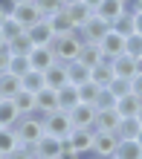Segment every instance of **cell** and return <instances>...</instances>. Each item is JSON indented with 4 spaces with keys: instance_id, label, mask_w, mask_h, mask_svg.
Returning <instances> with one entry per match:
<instances>
[{
    "instance_id": "6da1fadb",
    "label": "cell",
    "mask_w": 142,
    "mask_h": 159,
    "mask_svg": "<svg viewBox=\"0 0 142 159\" xmlns=\"http://www.w3.org/2000/svg\"><path fill=\"white\" fill-rule=\"evenodd\" d=\"M81 43H84V38H81L78 32H64V35H55L52 52H55V58H58V61L73 64L75 58H78V52H81Z\"/></svg>"
},
{
    "instance_id": "7a4b0ae2",
    "label": "cell",
    "mask_w": 142,
    "mask_h": 159,
    "mask_svg": "<svg viewBox=\"0 0 142 159\" xmlns=\"http://www.w3.org/2000/svg\"><path fill=\"white\" fill-rule=\"evenodd\" d=\"M15 133L21 139V145H35L46 130H44V119L38 113H29V116H21L15 121Z\"/></svg>"
},
{
    "instance_id": "3957f363",
    "label": "cell",
    "mask_w": 142,
    "mask_h": 159,
    "mask_svg": "<svg viewBox=\"0 0 142 159\" xmlns=\"http://www.w3.org/2000/svg\"><path fill=\"white\" fill-rule=\"evenodd\" d=\"M41 119H44V130L50 136H55V139H67L70 136L73 121H70V113H67V110H52V113H46Z\"/></svg>"
},
{
    "instance_id": "277c9868",
    "label": "cell",
    "mask_w": 142,
    "mask_h": 159,
    "mask_svg": "<svg viewBox=\"0 0 142 159\" xmlns=\"http://www.w3.org/2000/svg\"><path fill=\"white\" fill-rule=\"evenodd\" d=\"M119 142L122 139L116 133H110V130H96V136H93V156H99V159H110V156H116L119 151Z\"/></svg>"
},
{
    "instance_id": "5b68a950",
    "label": "cell",
    "mask_w": 142,
    "mask_h": 159,
    "mask_svg": "<svg viewBox=\"0 0 142 159\" xmlns=\"http://www.w3.org/2000/svg\"><path fill=\"white\" fill-rule=\"evenodd\" d=\"M107 32H110V20H105V17H99V15H93L90 20L78 29L81 38H84V41H93V43H99Z\"/></svg>"
},
{
    "instance_id": "8992f818",
    "label": "cell",
    "mask_w": 142,
    "mask_h": 159,
    "mask_svg": "<svg viewBox=\"0 0 142 159\" xmlns=\"http://www.w3.org/2000/svg\"><path fill=\"white\" fill-rule=\"evenodd\" d=\"M93 136H96L93 127H73L70 136H67V142L73 145V151H78L81 156H87L93 151Z\"/></svg>"
},
{
    "instance_id": "52a82bcc",
    "label": "cell",
    "mask_w": 142,
    "mask_h": 159,
    "mask_svg": "<svg viewBox=\"0 0 142 159\" xmlns=\"http://www.w3.org/2000/svg\"><path fill=\"white\" fill-rule=\"evenodd\" d=\"M96 104H87V101H78L73 110H70V121L73 127H93L96 125Z\"/></svg>"
},
{
    "instance_id": "ba28073f",
    "label": "cell",
    "mask_w": 142,
    "mask_h": 159,
    "mask_svg": "<svg viewBox=\"0 0 142 159\" xmlns=\"http://www.w3.org/2000/svg\"><path fill=\"white\" fill-rule=\"evenodd\" d=\"M32 153H35V159H58V153H61V139L44 133V136L32 145Z\"/></svg>"
},
{
    "instance_id": "9c48e42d",
    "label": "cell",
    "mask_w": 142,
    "mask_h": 159,
    "mask_svg": "<svg viewBox=\"0 0 142 159\" xmlns=\"http://www.w3.org/2000/svg\"><path fill=\"white\" fill-rule=\"evenodd\" d=\"M12 17L23 26V29H29V26L38 23L44 15H41V9L35 6V0H29V3H17V6H15V12H12Z\"/></svg>"
},
{
    "instance_id": "30bf717a",
    "label": "cell",
    "mask_w": 142,
    "mask_h": 159,
    "mask_svg": "<svg viewBox=\"0 0 142 159\" xmlns=\"http://www.w3.org/2000/svg\"><path fill=\"white\" fill-rule=\"evenodd\" d=\"M52 110H58V90H52V87L38 90L35 93V113L46 116V113H52Z\"/></svg>"
},
{
    "instance_id": "8fae6325",
    "label": "cell",
    "mask_w": 142,
    "mask_h": 159,
    "mask_svg": "<svg viewBox=\"0 0 142 159\" xmlns=\"http://www.w3.org/2000/svg\"><path fill=\"white\" fill-rule=\"evenodd\" d=\"M26 32H29V38H32L35 46H52V41H55V32H52V26H50L46 17H41L38 23H32Z\"/></svg>"
},
{
    "instance_id": "7c38bea8",
    "label": "cell",
    "mask_w": 142,
    "mask_h": 159,
    "mask_svg": "<svg viewBox=\"0 0 142 159\" xmlns=\"http://www.w3.org/2000/svg\"><path fill=\"white\" fill-rule=\"evenodd\" d=\"M67 9V15H70V20H73V26H75V32L81 29L84 23L90 20L93 15H96V9H93L87 0H78V3H70V6H64Z\"/></svg>"
},
{
    "instance_id": "4fadbf2b",
    "label": "cell",
    "mask_w": 142,
    "mask_h": 159,
    "mask_svg": "<svg viewBox=\"0 0 142 159\" xmlns=\"http://www.w3.org/2000/svg\"><path fill=\"white\" fill-rule=\"evenodd\" d=\"M55 61H58V58H55L52 46H35V49L29 52V67L38 70V72H46Z\"/></svg>"
},
{
    "instance_id": "5bb4252c",
    "label": "cell",
    "mask_w": 142,
    "mask_h": 159,
    "mask_svg": "<svg viewBox=\"0 0 142 159\" xmlns=\"http://www.w3.org/2000/svg\"><path fill=\"white\" fill-rule=\"evenodd\" d=\"M99 46H102V55H105L107 61H113V58H119V55L125 52V38H122L119 32H113V29H110L105 38L99 41Z\"/></svg>"
},
{
    "instance_id": "9a60e30c",
    "label": "cell",
    "mask_w": 142,
    "mask_h": 159,
    "mask_svg": "<svg viewBox=\"0 0 142 159\" xmlns=\"http://www.w3.org/2000/svg\"><path fill=\"white\" fill-rule=\"evenodd\" d=\"M78 64H84L87 70H93V67H99L102 61H107L105 55H102V46L99 43H93V41H84L81 43V52H78V58H75Z\"/></svg>"
},
{
    "instance_id": "2e32d148",
    "label": "cell",
    "mask_w": 142,
    "mask_h": 159,
    "mask_svg": "<svg viewBox=\"0 0 142 159\" xmlns=\"http://www.w3.org/2000/svg\"><path fill=\"white\" fill-rule=\"evenodd\" d=\"M113 72H116L119 78H134L136 72H139V58H134V55H128V52H122L119 58H113Z\"/></svg>"
},
{
    "instance_id": "e0dca14e",
    "label": "cell",
    "mask_w": 142,
    "mask_h": 159,
    "mask_svg": "<svg viewBox=\"0 0 142 159\" xmlns=\"http://www.w3.org/2000/svg\"><path fill=\"white\" fill-rule=\"evenodd\" d=\"M44 81H46V87H52V90H61L64 84H70V72H67V64H64V61H55L52 67L44 72Z\"/></svg>"
},
{
    "instance_id": "ac0fdd59",
    "label": "cell",
    "mask_w": 142,
    "mask_h": 159,
    "mask_svg": "<svg viewBox=\"0 0 142 159\" xmlns=\"http://www.w3.org/2000/svg\"><path fill=\"white\" fill-rule=\"evenodd\" d=\"M122 12H128V3H125V0H99V3H96V15L105 17V20H110V23L116 20Z\"/></svg>"
},
{
    "instance_id": "d6986e66",
    "label": "cell",
    "mask_w": 142,
    "mask_h": 159,
    "mask_svg": "<svg viewBox=\"0 0 142 159\" xmlns=\"http://www.w3.org/2000/svg\"><path fill=\"white\" fill-rule=\"evenodd\" d=\"M23 90V81L21 75H15V72H0V98H15L17 93Z\"/></svg>"
},
{
    "instance_id": "ffe728a7",
    "label": "cell",
    "mask_w": 142,
    "mask_h": 159,
    "mask_svg": "<svg viewBox=\"0 0 142 159\" xmlns=\"http://www.w3.org/2000/svg\"><path fill=\"white\" fill-rule=\"evenodd\" d=\"M119 121H122V116L116 113V107H110V110H99V113H96V125H93V130H110V133H116V130H119Z\"/></svg>"
},
{
    "instance_id": "44dd1931",
    "label": "cell",
    "mask_w": 142,
    "mask_h": 159,
    "mask_svg": "<svg viewBox=\"0 0 142 159\" xmlns=\"http://www.w3.org/2000/svg\"><path fill=\"white\" fill-rule=\"evenodd\" d=\"M139 107H142V98L134 96V93H125V96H119V98H116V113H119L122 119L136 116V113H139Z\"/></svg>"
},
{
    "instance_id": "7402d4cb",
    "label": "cell",
    "mask_w": 142,
    "mask_h": 159,
    "mask_svg": "<svg viewBox=\"0 0 142 159\" xmlns=\"http://www.w3.org/2000/svg\"><path fill=\"white\" fill-rule=\"evenodd\" d=\"M110 29H113V32H119L122 38H130V35L136 32V15H134V12H122L116 20L110 23Z\"/></svg>"
},
{
    "instance_id": "603a6c76",
    "label": "cell",
    "mask_w": 142,
    "mask_h": 159,
    "mask_svg": "<svg viewBox=\"0 0 142 159\" xmlns=\"http://www.w3.org/2000/svg\"><path fill=\"white\" fill-rule=\"evenodd\" d=\"M78 101L81 98H78V87H75V84H64V87L58 90V110H67L70 113Z\"/></svg>"
},
{
    "instance_id": "cb8c5ba5",
    "label": "cell",
    "mask_w": 142,
    "mask_h": 159,
    "mask_svg": "<svg viewBox=\"0 0 142 159\" xmlns=\"http://www.w3.org/2000/svg\"><path fill=\"white\" fill-rule=\"evenodd\" d=\"M90 78L96 81L99 87H107V84L116 78V72H113V64H110V61H102L99 67H93V70H90Z\"/></svg>"
},
{
    "instance_id": "d4e9b609",
    "label": "cell",
    "mask_w": 142,
    "mask_h": 159,
    "mask_svg": "<svg viewBox=\"0 0 142 159\" xmlns=\"http://www.w3.org/2000/svg\"><path fill=\"white\" fill-rule=\"evenodd\" d=\"M46 20H50V26H52V32H55V35H64V32H75V26H73V20H70L67 9L55 12L52 17H46Z\"/></svg>"
},
{
    "instance_id": "484cf974",
    "label": "cell",
    "mask_w": 142,
    "mask_h": 159,
    "mask_svg": "<svg viewBox=\"0 0 142 159\" xmlns=\"http://www.w3.org/2000/svg\"><path fill=\"white\" fill-rule=\"evenodd\" d=\"M116 159H142V145L136 139H122L119 151H116Z\"/></svg>"
},
{
    "instance_id": "4316f807",
    "label": "cell",
    "mask_w": 142,
    "mask_h": 159,
    "mask_svg": "<svg viewBox=\"0 0 142 159\" xmlns=\"http://www.w3.org/2000/svg\"><path fill=\"white\" fill-rule=\"evenodd\" d=\"M139 130H142L139 119H136V116H128V119H122V121H119L116 136H119V139H136V136H139Z\"/></svg>"
},
{
    "instance_id": "83f0119b",
    "label": "cell",
    "mask_w": 142,
    "mask_h": 159,
    "mask_svg": "<svg viewBox=\"0 0 142 159\" xmlns=\"http://www.w3.org/2000/svg\"><path fill=\"white\" fill-rule=\"evenodd\" d=\"M15 101V107H17V113L21 116H29V113H35V93H29V90H21L17 96L12 98Z\"/></svg>"
},
{
    "instance_id": "f1b7e54d",
    "label": "cell",
    "mask_w": 142,
    "mask_h": 159,
    "mask_svg": "<svg viewBox=\"0 0 142 159\" xmlns=\"http://www.w3.org/2000/svg\"><path fill=\"white\" fill-rule=\"evenodd\" d=\"M17 119H21V113H17L15 101L12 98H0V121H3L6 127H15Z\"/></svg>"
},
{
    "instance_id": "f546056e",
    "label": "cell",
    "mask_w": 142,
    "mask_h": 159,
    "mask_svg": "<svg viewBox=\"0 0 142 159\" xmlns=\"http://www.w3.org/2000/svg\"><path fill=\"white\" fill-rule=\"evenodd\" d=\"M17 145H21V139H17L15 127H3V130H0V153H3V156H9Z\"/></svg>"
},
{
    "instance_id": "4dcf8cb0",
    "label": "cell",
    "mask_w": 142,
    "mask_h": 159,
    "mask_svg": "<svg viewBox=\"0 0 142 159\" xmlns=\"http://www.w3.org/2000/svg\"><path fill=\"white\" fill-rule=\"evenodd\" d=\"M9 49H12L15 55H29V52L35 49V43H32V38H29V32H21L17 38H12V41H9Z\"/></svg>"
},
{
    "instance_id": "1f68e13d",
    "label": "cell",
    "mask_w": 142,
    "mask_h": 159,
    "mask_svg": "<svg viewBox=\"0 0 142 159\" xmlns=\"http://www.w3.org/2000/svg\"><path fill=\"white\" fill-rule=\"evenodd\" d=\"M67 72H70V84H75V87H81V84L90 81V70L84 67V64H78V61L67 64Z\"/></svg>"
},
{
    "instance_id": "d6a6232c",
    "label": "cell",
    "mask_w": 142,
    "mask_h": 159,
    "mask_svg": "<svg viewBox=\"0 0 142 159\" xmlns=\"http://www.w3.org/2000/svg\"><path fill=\"white\" fill-rule=\"evenodd\" d=\"M21 81H23V90H29V93H38V90H44V87H46L44 72H38V70H29Z\"/></svg>"
},
{
    "instance_id": "836d02e7",
    "label": "cell",
    "mask_w": 142,
    "mask_h": 159,
    "mask_svg": "<svg viewBox=\"0 0 142 159\" xmlns=\"http://www.w3.org/2000/svg\"><path fill=\"white\" fill-rule=\"evenodd\" d=\"M32 67H29V55H15L12 52V61H9V72H15V75H26Z\"/></svg>"
},
{
    "instance_id": "e575fe53",
    "label": "cell",
    "mask_w": 142,
    "mask_h": 159,
    "mask_svg": "<svg viewBox=\"0 0 142 159\" xmlns=\"http://www.w3.org/2000/svg\"><path fill=\"white\" fill-rule=\"evenodd\" d=\"M99 90H102V87H99V84L90 78L87 84H81V87H78V98H81V101H87V104H96V96H99Z\"/></svg>"
},
{
    "instance_id": "d590c367",
    "label": "cell",
    "mask_w": 142,
    "mask_h": 159,
    "mask_svg": "<svg viewBox=\"0 0 142 159\" xmlns=\"http://www.w3.org/2000/svg\"><path fill=\"white\" fill-rule=\"evenodd\" d=\"M0 32H3V38H6V43H9L12 38H17V35H21V32H26V29L15 20V17H6V20H3V26H0Z\"/></svg>"
},
{
    "instance_id": "8d00e7d4",
    "label": "cell",
    "mask_w": 142,
    "mask_h": 159,
    "mask_svg": "<svg viewBox=\"0 0 142 159\" xmlns=\"http://www.w3.org/2000/svg\"><path fill=\"white\" fill-rule=\"evenodd\" d=\"M35 6L41 9L44 17H52L55 12H61V9H64V0H35Z\"/></svg>"
},
{
    "instance_id": "74e56055",
    "label": "cell",
    "mask_w": 142,
    "mask_h": 159,
    "mask_svg": "<svg viewBox=\"0 0 142 159\" xmlns=\"http://www.w3.org/2000/svg\"><path fill=\"white\" fill-rule=\"evenodd\" d=\"M110 107H116V96L107 87H102L99 96H96V110H110Z\"/></svg>"
},
{
    "instance_id": "f35d334b",
    "label": "cell",
    "mask_w": 142,
    "mask_h": 159,
    "mask_svg": "<svg viewBox=\"0 0 142 159\" xmlns=\"http://www.w3.org/2000/svg\"><path fill=\"white\" fill-rule=\"evenodd\" d=\"M125 52L134 55V58H142V35L134 32L130 38H125Z\"/></svg>"
},
{
    "instance_id": "ab89813d",
    "label": "cell",
    "mask_w": 142,
    "mask_h": 159,
    "mask_svg": "<svg viewBox=\"0 0 142 159\" xmlns=\"http://www.w3.org/2000/svg\"><path fill=\"white\" fill-rule=\"evenodd\" d=\"M107 90H110L116 98H119V96H125V93H130V78H119V75H116V78L107 84Z\"/></svg>"
},
{
    "instance_id": "60d3db41",
    "label": "cell",
    "mask_w": 142,
    "mask_h": 159,
    "mask_svg": "<svg viewBox=\"0 0 142 159\" xmlns=\"http://www.w3.org/2000/svg\"><path fill=\"white\" fill-rule=\"evenodd\" d=\"M6 159H35V153H32V145H17L12 153H9Z\"/></svg>"
},
{
    "instance_id": "b9f144b4",
    "label": "cell",
    "mask_w": 142,
    "mask_h": 159,
    "mask_svg": "<svg viewBox=\"0 0 142 159\" xmlns=\"http://www.w3.org/2000/svg\"><path fill=\"white\" fill-rule=\"evenodd\" d=\"M58 159H84L78 151H73V145L67 142V139H61V153H58Z\"/></svg>"
},
{
    "instance_id": "7bdbcfd3",
    "label": "cell",
    "mask_w": 142,
    "mask_h": 159,
    "mask_svg": "<svg viewBox=\"0 0 142 159\" xmlns=\"http://www.w3.org/2000/svg\"><path fill=\"white\" fill-rule=\"evenodd\" d=\"M9 61H12V49H9V43H6V46H0V72L9 70Z\"/></svg>"
},
{
    "instance_id": "ee69618b",
    "label": "cell",
    "mask_w": 142,
    "mask_h": 159,
    "mask_svg": "<svg viewBox=\"0 0 142 159\" xmlns=\"http://www.w3.org/2000/svg\"><path fill=\"white\" fill-rule=\"evenodd\" d=\"M130 93H134V96H139V98H142V72H136V75L130 78Z\"/></svg>"
},
{
    "instance_id": "f6af8a7d",
    "label": "cell",
    "mask_w": 142,
    "mask_h": 159,
    "mask_svg": "<svg viewBox=\"0 0 142 159\" xmlns=\"http://www.w3.org/2000/svg\"><path fill=\"white\" fill-rule=\"evenodd\" d=\"M15 0H0V15H6V17H12V12H15Z\"/></svg>"
},
{
    "instance_id": "bcb514c9",
    "label": "cell",
    "mask_w": 142,
    "mask_h": 159,
    "mask_svg": "<svg viewBox=\"0 0 142 159\" xmlns=\"http://www.w3.org/2000/svg\"><path fill=\"white\" fill-rule=\"evenodd\" d=\"M128 12H142V0H128Z\"/></svg>"
},
{
    "instance_id": "7dc6e473",
    "label": "cell",
    "mask_w": 142,
    "mask_h": 159,
    "mask_svg": "<svg viewBox=\"0 0 142 159\" xmlns=\"http://www.w3.org/2000/svg\"><path fill=\"white\" fill-rule=\"evenodd\" d=\"M136 32L142 35V12H136Z\"/></svg>"
},
{
    "instance_id": "c3c4849f",
    "label": "cell",
    "mask_w": 142,
    "mask_h": 159,
    "mask_svg": "<svg viewBox=\"0 0 142 159\" xmlns=\"http://www.w3.org/2000/svg\"><path fill=\"white\" fill-rule=\"evenodd\" d=\"M0 46H6V38H3V32H0Z\"/></svg>"
},
{
    "instance_id": "681fc988",
    "label": "cell",
    "mask_w": 142,
    "mask_h": 159,
    "mask_svg": "<svg viewBox=\"0 0 142 159\" xmlns=\"http://www.w3.org/2000/svg\"><path fill=\"white\" fill-rule=\"evenodd\" d=\"M136 119H139V125H142V107H139V113H136Z\"/></svg>"
},
{
    "instance_id": "f907efd6",
    "label": "cell",
    "mask_w": 142,
    "mask_h": 159,
    "mask_svg": "<svg viewBox=\"0 0 142 159\" xmlns=\"http://www.w3.org/2000/svg\"><path fill=\"white\" fill-rule=\"evenodd\" d=\"M70 3H78V0H64V6H70Z\"/></svg>"
},
{
    "instance_id": "816d5d0a",
    "label": "cell",
    "mask_w": 142,
    "mask_h": 159,
    "mask_svg": "<svg viewBox=\"0 0 142 159\" xmlns=\"http://www.w3.org/2000/svg\"><path fill=\"white\" fill-rule=\"evenodd\" d=\"M136 142H139V145H142V130H139V136H136Z\"/></svg>"
},
{
    "instance_id": "f5cc1de1",
    "label": "cell",
    "mask_w": 142,
    "mask_h": 159,
    "mask_svg": "<svg viewBox=\"0 0 142 159\" xmlns=\"http://www.w3.org/2000/svg\"><path fill=\"white\" fill-rule=\"evenodd\" d=\"M84 159H99V156H93V153H87V156H84Z\"/></svg>"
},
{
    "instance_id": "db71d44e",
    "label": "cell",
    "mask_w": 142,
    "mask_h": 159,
    "mask_svg": "<svg viewBox=\"0 0 142 159\" xmlns=\"http://www.w3.org/2000/svg\"><path fill=\"white\" fill-rule=\"evenodd\" d=\"M3 20H6V15H0V26H3Z\"/></svg>"
},
{
    "instance_id": "11a10c76",
    "label": "cell",
    "mask_w": 142,
    "mask_h": 159,
    "mask_svg": "<svg viewBox=\"0 0 142 159\" xmlns=\"http://www.w3.org/2000/svg\"><path fill=\"white\" fill-rule=\"evenodd\" d=\"M15 3H29V0H15Z\"/></svg>"
},
{
    "instance_id": "9f6ffc18",
    "label": "cell",
    "mask_w": 142,
    "mask_h": 159,
    "mask_svg": "<svg viewBox=\"0 0 142 159\" xmlns=\"http://www.w3.org/2000/svg\"><path fill=\"white\" fill-rule=\"evenodd\" d=\"M3 127H6V125H3V121H0V130H3Z\"/></svg>"
},
{
    "instance_id": "6f0895ef",
    "label": "cell",
    "mask_w": 142,
    "mask_h": 159,
    "mask_svg": "<svg viewBox=\"0 0 142 159\" xmlns=\"http://www.w3.org/2000/svg\"><path fill=\"white\" fill-rule=\"evenodd\" d=\"M0 159H6V156H3V153H0Z\"/></svg>"
},
{
    "instance_id": "680465c9",
    "label": "cell",
    "mask_w": 142,
    "mask_h": 159,
    "mask_svg": "<svg viewBox=\"0 0 142 159\" xmlns=\"http://www.w3.org/2000/svg\"><path fill=\"white\" fill-rule=\"evenodd\" d=\"M110 159H116V156H110Z\"/></svg>"
},
{
    "instance_id": "91938a15",
    "label": "cell",
    "mask_w": 142,
    "mask_h": 159,
    "mask_svg": "<svg viewBox=\"0 0 142 159\" xmlns=\"http://www.w3.org/2000/svg\"><path fill=\"white\" fill-rule=\"evenodd\" d=\"M125 3H128V0H125Z\"/></svg>"
}]
</instances>
